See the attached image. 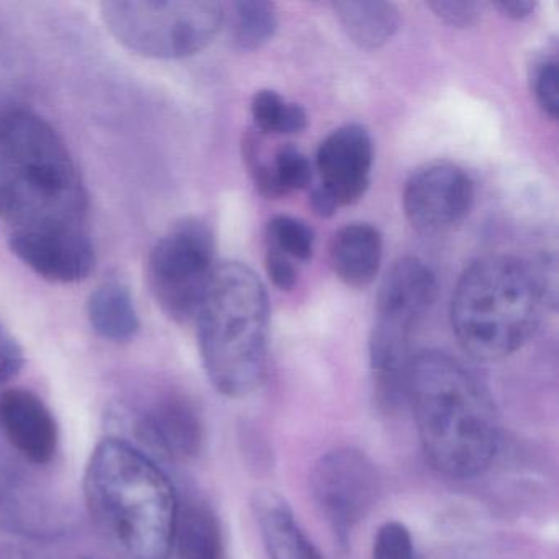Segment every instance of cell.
Returning a JSON list of instances; mask_svg holds the SVG:
<instances>
[{"label":"cell","instance_id":"obj_23","mask_svg":"<svg viewBox=\"0 0 559 559\" xmlns=\"http://www.w3.org/2000/svg\"><path fill=\"white\" fill-rule=\"evenodd\" d=\"M273 169L281 195L310 188L313 176L312 165L297 146L290 143L281 146L274 156Z\"/></svg>","mask_w":559,"mask_h":559},{"label":"cell","instance_id":"obj_3","mask_svg":"<svg viewBox=\"0 0 559 559\" xmlns=\"http://www.w3.org/2000/svg\"><path fill=\"white\" fill-rule=\"evenodd\" d=\"M405 399L425 457L454 479L483 474L499 451L500 428L484 385L447 353L424 352L408 366Z\"/></svg>","mask_w":559,"mask_h":559},{"label":"cell","instance_id":"obj_10","mask_svg":"<svg viewBox=\"0 0 559 559\" xmlns=\"http://www.w3.org/2000/svg\"><path fill=\"white\" fill-rule=\"evenodd\" d=\"M473 202V181L463 169L450 163L418 169L404 189L405 217L424 235L453 230L467 217Z\"/></svg>","mask_w":559,"mask_h":559},{"label":"cell","instance_id":"obj_17","mask_svg":"<svg viewBox=\"0 0 559 559\" xmlns=\"http://www.w3.org/2000/svg\"><path fill=\"white\" fill-rule=\"evenodd\" d=\"M87 319L97 335L114 343L135 338L140 317L129 286L119 280L104 281L87 299Z\"/></svg>","mask_w":559,"mask_h":559},{"label":"cell","instance_id":"obj_21","mask_svg":"<svg viewBox=\"0 0 559 559\" xmlns=\"http://www.w3.org/2000/svg\"><path fill=\"white\" fill-rule=\"evenodd\" d=\"M251 116L261 133L296 135L309 123L306 109L299 104L287 103L276 91H258L251 100Z\"/></svg>","mask_w":559,"mask_h":559},{"label":"cell","instance_id":"obj_20","mask_svg":"<svg viewBox=\"0 0 559 559\" xmlns=\"http://www.w3.org/2000/svg\"><path fill=\"white\" fill-rule=\"evenodd\" d=\"M228 25L231 44L237 50H260L276 34V5L264 0L234 2L228 15Z\"/></svg>","mask_w":559,"mask_h":559},{"label":"cell","instance_id":"obj_12","mask_svg":"<svg viewBox=\"0 0 559 559\" xmlns=\"http://www.w3.org/2000/svg\"><path fill=\"white\" fill-rule=\"evenodd\" d=\"M371 135L365 127L348 123L333 130L317 152L320 188L325 189L338 207L356 204L371 182Z\"/></svg>","mask_w":559,"mask_h":559},{"label":"cell","instance_id":"obj_13","mask_svg":"<svg viewBox=\"0 0 559 559\" xmlns=\"http://www.w3.org/2000/svg\"><path fill=\"white\" fill-rule=\"evenodd\" d=\"M0 431L11 447L37 466L51 463L60 444V427L51 408L28 389L0 394Z\"/></svg>","mask_w":559,"mask_h":559},{"label":"cell","instance_id":"obj_7","mask_svg":"<svg viewBox=\"0 0 559 559\" xmlns=\"http://www.w3.org/2000/svg\"><path fill=\"white\" fill-rule=\"evenodd\" d=\"M100 17L127 50L155 60H182L214 41L225 11L212 0H112L100 4Z\"/></svg>","mask_w":559,"mask_h":559},{"label":"cell","instance_id":"obj_33","mask_svg":"<svg viewBox=\"0 0 559 559\" xmlns=\"http://www.w3.org/2000/svg\"><path fill=\"white\" fill-rule=\"evenodd\" d=\"M469 559H489V558H469Z\"/></svg>","mask_w":559,"mask_h":559},{"label":"cell","instance_id":"obj_4","mask_svg":"<svg viewBox=\"0 0 559 559\" xmlns=\"http://www.w3.org/2000/svg\"><path fill=\"white\" fill-rule=\"evenodd\" d=\"M194 322L212 385L231 399L257 391L267 369L270 302L254 271L237 261L217 264Z\"/></svg>","mask_w":559,"mask_h":559},{"label":"cell","instance_id":"obj_2","mask_svg":"<svg viewBox=\"0 0 559 559\" xmlns=\"http://www.w3.org/2000/svg\"><path fill=\"white\" fill-rule=\"evenodd\" d=\"M86 186L67 143L37 114L0 110V221L12 234L87 230Z\"/></svg>","mask_w":559,"mask_h":559},{"label":"cell","instance_id":"obj_22","mask_svg":"<svg viewBox=\"0 0 559 559\" xmlns=\"http://www.w3.org/2000/svg\"><path fill=\"white\" fill-rule=\"evenodd\" d=\"M266 241L267 247L276 248L290 260L309 261L316 235L306 222L290 215H276L267 224Z\"/></svg>","mask_w":559,"mask_h":559},{"label":"cell","instance_id":"obj_14","mask_svg":"<svg viewBox=\"0 0 559 559\" xmlns=\"http://www.w3.org/2000/svg\"><path fill=\"white\" fill-rule=\"evenodd\" d=\"M139 430L152 447L175 460L198 456L204 444L201 412L185 395L169 394L158 399L143 412Z\"/></svg>","mask_w":559,"mask_h":559},{"label":"cell","instance_id":"obj_31","mask_svg":"<svg viewBox=\"0 0 559 559\" xmlns=\"http://www.w3.org/2000/svg\"><path fill=\"white\" fill-rule=\"evenodd\" d=\"M310 204H312V209L316 211L317 215L325 218L335 215L336 211L340 209L336 202L333 201L332 195H330L325 189L320 188V186H317V188H313L312 192H310Z\"/></svg>","mask_w":559,"mask_h":559},{"label":"cell","instance_id":"obj_27","mask_svg":"<svg viewBox=\"0 0 559 559\" xmlns=\"http://www.w3.org/2000/svg\"><path fill=\"white\" fill-rule=\"evenodd\" d=\"M428 8L440 21L450 27L466 28L479 21L483 5L479 2H456V0H437Z\"/></svg>","mask_w":559,"mask_h":559},{"label":"cell","instance_id":"obj_19","mask_svg":"<svg viewBox=\"0 0 559 559\" xmlns=\"http://www.w3.org/2000/svg\"><path fill=\"white\" fill-rule=\"evenodd\" d=\"M175 552L178 559H227L221 520L207 503L192 500L179 509Z\"/></svg>","mask_w":559,"mask_h":559},{"label":"cell","instance_id":"obj_18","mask_svg":"<svg viewBox=\"0 0 559 559\" xmlns=\"http://www.w3.org/2000/svg\"><path fill=\"white\" fill-rule=\"evenodd\" d=\"M333 12L346 37L362 50H378L384 47L397 32L401 24L399 9L391 2H336Z\"/></svg>","mask_w":559,"mask_h":559},{"label":"cell","instance_id":"obj_30","mask_svg":"<svg viewBox=\"0 0 559 559\" xmlns=\"http://www.w3.org/2000/svg\"><path fill=\"white\" fill-rule=\"evenodd\" d=\"M493 8L500 14L506 15V17L513 19V21H522V19L532 15V12L535 11L536 2H533V0H500V2L493 4Z\"/></svg>","mask_w":559,"mask_h":559},{"label":"cell","instance_id":"obj_24","mask_svg":"<svg viewBox=\"0 0 559 559\" xmlns=\"http://www.w3.org/2000/svg\"><path fill=\"white\" fill-rule=\"evenodd\" d=\"M559 63L558 50L552 48L536 58L532 68V91L536 103L546 116L558 119L559 112Z\"/></svg>","mask_w":559,"mask_h":559},{"label":"cell","instance_id":"obj_25","mask_svg":"<svg viewBox=\"0 0 559 559\" xmlns=\"http://www.w3.org/2000/svg\"><path fill=\"white\" fill-rule=\"evenodd\" d=\"M372 559H420L411 530L395 520L385 522L376 533Z\"/></svg>","mask_w":559,"mask_h":559},{"label":"cell","instance_id":"obj_15","mask_svg":"<svg viewBox=\"0 0 559 559\" xmlns=\"http://www.w3.org/2000/svg\"><path fill=\"white\" fill-rule=\"evenodd\" d=\"M253 512L270 559H323L280 493H254Z\"/></svg>","mask_w":559,"mask_h":559},{"label":"cell","instance_id":"obj_26","mask_svg":"<svg viewBox=\"0 0 559 559\" xmlns=\"http://www.w3.org/2000/svg\"><path fill=\"white\" fill-rule=\"evenodd\" d=\"M243 158L258 191L267 199L283 198L274 178L273 163L263 158L260 142L251 132L243 140Z\"/></svg>","mask_w":559,"mask_h":559},{"label":"cell","instance_id":"obj_29","mask_svg":"<svg viewBox=\"0 0 559 559\" xmlns=\"http://www.w3.org/2000/svg\"><path fill=\"white\" fill-rule=\"evenodd\" d=\"M267 276L273 281L274 286L283 290H290L297 283V270L289 257L277 251L276 248H266Z\"/></svg>","mask_w":559,"mask_h":559},{"label":"cell","instance_id":"obj_9","mask_svg":"<svg viewBox=\"0 0 559 559\" xmlns=\"http://www.w3.org/2000/svg\"><path fill=\"white\" fill-rule=\"evenodd\" d=\"M310 489L323 519L346 545L349 533L374 509L381 477L365 453L338 448L317 461L310 474Z\"/></svg>","mask_w":559,"mask_h":559},{"label":"cell","instance_id":"obj_6","mask_svg":"<svg viewBox=\"0 0 559 559\" xmlns=\"http://www.w3.org/2000/svg\"><path fill=\"white\" fill-rule=\"evenodd\" d=\"M437 297V280L417 258H402L391 267L376 299L369 353L376 388L388 404L405 397L411 340Z\"/></svg>","mask_w":559,"mask_h":559},{"label":"cell","instance_id":"obj_16","mask_svg":"<svg viewBox=\"0 0 559 559\" xmlns=\"http://www.w3.org/2000/svg\"><path fill=\"white\" fill-rule=\"evenodd\" d=\"M382 237L369 224H352L336 231L330 245V261L336 276L349 287H366L378 276Z\"/></svg>","mask_w":559,"mask_h":559},{"label":"cell","instance_id":"obj_11","mask_svg":"<svg viewBox=\"0 0 559 559\" xmlns=\"http://www.w3.org/2000/svg\"><path fill=\"white\" fill-rule=\"evenodd\" d=\"M9 247L25 266L51 283H80L96 267V250L87 230L11 234Z\"/></svg>","mask_w":559,"mask_h":559},{"label":"cell","instance_id":"obj_28","mask_svg":"<svg viewBox=\"0 0 559 559\" xmlns=\"http://www.w3.org/2000/svg\"><path fill=\"white\" fill-rule=\"evenodd\" d=\"M25 355L17 340L5 330L0 333V385L8 384L22 371Z\"/></svg>","mask_w":559,"mask_h":559},{"label":"cell","instance_id":"obj_1","mask_svg":"<svg viewBox=\"0 0 559 559\" xmlns=\"http://www.w3.org/2000/svg\"><path fill=\"white\" fill-rule=\"evenodd\" d=\"M84 499L119 559H171L179 502L168 474L122 438L100 441L84 471Z\"/></svg>","mask_w":559,"mask_h":559},{"label":"cell","instance_id":"obj_32","mask_svg":"<svg viewBox=\"0 0 559 559\" xmlns=\"http://www.w3.org/2000/svg\"><path fill=\"white\" fill-rule=\"evenodd\" d=\"M5 332L4 323H2V320H0V333Z\"/></svg>","mask_w":559,"mask_h":559},{"label":"cell","instance_id":"obj_8","mask_svg":"<svg viewBox=\"0 0 559 559\" xmlns=\"http://www.w3.org/2000/svg\"><path fill=\"white\" fill-rule=\"evenodd\" d=\"M215 235L199 217L182 218L156 241L146 264L153 299L176 323L194 322L214 276Z\"/></svg>","mask_w":559,"mask_h":559},{"label":"cell","instance_id":"obj_5","mask_svg":"<svg viewBox=\"0 0 559 559\" xmlns=\"http://www.w3.org/2000/svg\"><path fill=\"white\" fill-rule=\"evenodd\" d=\"M546 304L535 271L512 257L471 264L451 300V325L464 352L479 361H499L522 348Z\"/></svg>","mask_w":559,"mask_h":559}]
</instances>
